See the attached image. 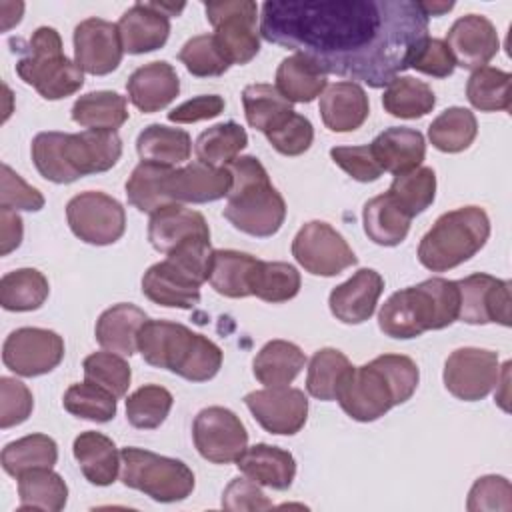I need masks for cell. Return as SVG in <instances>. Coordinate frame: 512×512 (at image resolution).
<instances>
[{
  "label": "cell",
  "instance_id": "obj_1",
  "mask_svg": "<svg viewBox=\"0 0 512 512\" xmlns=\"http://www.w3.org/2000/svg\"><path fill=\"white\" fill-rule=\"evenodd\" d=\"M260 36L312 58L326 74L384 88L426 42L428 16L416 0H270Z\"/></svg>",
  "mask_w": 512,
  "mask_h": 512
},
{
  "label": "cell",
  "instance_id": "obj_2",
  "mask_svg": "<svg viewBox=\"0 0 512 512\" xmlns=\"http://www.w3.org/2000/svg\"><path fill=\"white\" fill-rule=\"evenodd\" d=\"M416 362L404 354H382L344 376L336 400L358 422H374L390 408L404 404L418 388Z\"/></svg>",
  "mask_w": 512,
  "mask_h": 512
},
{
  "label": "cell",
  "instance_id": "obj_3",
  "mask_svg": "<svg viewBox=\"0 0 512 512\" xmlns=\"http://www.w3.org/2000/svg\"><path fill=\"white\" fill-rule=\"evenodd\" d=\"M122 156L116 130L40 132L32 140V162L38 174L54 184H70L82 176L106 172Z\"/></svg>",
  "mask_w": 512,
  "mask_h": 512
},
{
  "label": "cell",
  "instance_id": "obj_4",
  "mask_svg": "<svg viewBox=\"0 0 512 512\" xmlns=\"http://www.w3.org/2000/svg\"><path fill=\"white\" fill-rule=\"evenodd\" d=\"M458 310V282L436 276L394 292L378 312V328L390 338L408 340L450 326Z\"/></svg>",
  "mask_w": 512,
  "mask_h": 512
},
{
  "label": "cell",
  "instance_id": "obj_5",
  "mask_svg": "<svg viewBox=\"0 0 512 512\" xmlns=\"http://www.w3.org/2000/svg\"><path fill=\"white\" fill-rule=\"evenodd\" d=\"M138 352L150 366L170 370L190 382L214 378L224 358L210 338L168 320L144 322L138 332Z\"/></svg>",
  "mask_w": 512,
  "mask_h": 512
},
{
  "label": "cell",
  "instance_id": "obj_6",
  "mask_svg": "<svg viewBox=\"0 0 512 512\" xmlns=\"http://www.w3.org/2000/svg\"><path fill=\"white\" fill-rule=\"evenodd\" d=\"M226 168L232 174V188L224 218L236 230L256 238L276 234L286 218V202L272 186L262 162L254 156H238Z\"/></svg>",
  "mask_w": 512,
  "mask_h": 512
},
{
  "label": "cell",
  "instance_id": "obj_7",
  "mask_svg": "<svg viewBox=\"0 0 512 512\" xmlns=\"http://www.w3.org/2000/svg\"><path fill=\"white\" fill-rule=\"evenodd\" d=\"M490 236V218L480 206L444 212L422 236L418 260L432 272H446L480 252Z\"/></svg>",
  "mask_w": 512,
  "mask_h": 512
},
{
  "label": "cell",
  "instance_id": "obj_8",
  "mask_svg": "<svg viewBox=\"0 0 512 512\" xmlns=\"http://www.w3.org/2000/svg\"><path fill=\"white\" fill-rule=\"evenodd\" d=\"M16 72L46 100L72 96L84 84V70L62 52L60 34L50 26L34 30Z\"/></svg>",
  "mask_w": 512,
  "mask_h": 512
},
{
  "label": "cell",
  "instance_id": "obj_9",
  "mask_svg": "<svg viewBox=\"0 0 512 512\" xmlns=\"http://www.w3.org/2000/svg\"><path fill=\"white\" fill-rule=\"evenodd\" d=\"M120 460L122 484L144 492L156 502H180L194 490V472L182 460L136 446L122 448Z\"/></svg>",
  "mask_w": 512,
  "mask_h": 512
},
{
  "label": "cell",
  "instance_id": "obj_10",
  "mask_svg": "<svg viewBox=\"0 0 512 512\" xmlns=\"http://www.w3.org/2000/svg\"><path fill=\"white\" fill-rule=\"evenodd\" d=\"M214 26V38L230 64H248L260 52L258 6L252 0H226L204 4Z\"/></svg>",
  "mask_w": 512,
  "mask_h": 512
},
{
  "label": "cell",
  "instance_id": "obj_11",
  "mask_svg": "<svg viewBox=\"0 0 512 512\" xmlns=\"http://www.w3.org/2000/svg\"><path fill=\"white\" fill-rule=\"evenodd\" d=\"M66 220L74 236L86 244L108 246L126 230L124 206L98 190L80 192L66 204Z\"/></svg>",
  "mask_w": 512,
  "mask_h": 512
},
{
  "label": "cell",
  "instance_id": "obj_12",
  "mask_svg": "<svg viewBox=\"0 0 512 512\" xmlns=\"http://www.w3.org/2000/svg\"><path fill=\"white\" fill-rule=\"evenodd\" d=\"M292 256L314 276H336L358 262L344 236L322 220H310L296 232Z\"/></svg>",
  "mask_w": 512,
  "mask_h": 512
},
{
  "label": "cell",
  "instance_id": "obj_13",
  "mask_svg": "<svg viewBox=\"0 0 512 512\" xmlns=\"http://www.w3.org/2000/svg\"><path fill=\"white\" fill-rule=\"evenodd\" d=\"M64 358V340L48 328L12 330L2 344V362L18 376L34 378L52 372Z\"/></svg>",
  "mask_w": 512,
  "mask_h": 512
},
{
  "label": "cell",
  "instance_id": "obj_14",
  "mask_svg": "<svg viewBox=\"0 0 512 512\" xmlns=\"http://www.w3.org/2000/svg\"><path fill=\"white\" fill-rule=\"evenodd\" d=\"M198 454L212 464L236 462L248 448V432L242 420L224 406L202 408L192 424Z\"/></svg>",
  "mask_w": 512,
  "mask_h": 512
},
{
  "label": "cell",
  "instance_id": "obj_15",
  "mask_svg": "<svg viewBox=\"0 0 512 512\" xmlns=\"http://www.w3.org/2000/svg\"><path fill=\"white\" fill-rule=\"evenodd\" d=\"M446 390L464 402L486 398L500 380L498 354L486 348H456L444 362Z\"/></svg>",
  "mask_w": 512,
  "mask_h": 512
},
{
  "label": "cell",
  "instance_id": "obj_16",
  "mask_svg": "<svg viewBox=\"0 0 512 512\" xmlns=\"http://www.w3.org/2000/svg\"><path fill=\"white\" fill-rule=\"evenodd\" d=\"M244 404L270 434L292 436L304 428L308 418V398L300 388L266 386L246 394Z\"/></svg>",
  "mask_w": 512,
  "mask_h": 512
},
{
  "label": "cell",
  "instance_id": "obj_17",
  "mask_svg": "<svg viewBox=\"0 0 512 512\" xmlns=\"http://www.w3.org/2000/svg\"><path fill=\"white\" fill-rule=\"evenodd\" d=\"M458 282L460 310L458 320L466 324L510 326V282L486 272L470 274Z\"/></svg>",
  "mask_w": 512,
  "mask_h": 512
},
{
  "label": "cell",
  "instance_id": "obj_18",
  "mask_svg": "<svg viewBox=\"0 0 512 512\" xmlns=\"http://www.w3.org/2000/svg\"><path fill=\"white\" fill-rule=\"evenodd\" d=\"M232 174L226 166H210L194 160L182 168H170L164 176V194L170 204H206L228 196Z\"/></svg>",
  "mask_w": 512,
  "mask_h": 512
},
{
  "label": "cell",
  "instance_id": "obj_19",
  "mask_svg": "<svg viewBox=\"0 0 512 512\" xmlns=\"http://www.w3.org/2000/svg\"><path fill=\"white\" fill-rule=\"evenodd\" d=\"M118 26L104 18H86L74 28V62L88 74L104 76L122 62Z\"/></svg>",
  "mask_w": 512,
  "mask_h": 512
},
{
  "label": "cell",
  "instance_id": "obj_20",
  "mask_svg": "<svg viewBox=\"0 0 512 512\" xmlns=\"http://www.w3.org/2000/svg\"><path fill=\"white\" fill-rule=\"evenodd\" d=\"M444 42L450 48L456 66L472 72L484 68L500 50L496 26L480 14L460 16L450 26Z\"/></svg>",
  "mask_w": 512,
  "mask_h": 512
},
{
  "label": "cell",
  "instance_id": "obj_21",
  "mask_svg": "<svg viewBox=\"0 0 512 512\" xmlns=\"http://www.w3.org/2000/svg\"><path fill=\"white\" fill-rule=\"evenodd\" d=\"M204 282L172 258L152 264L142 276V294L160 306L190 310L200 302Z\"/></svg>",
  "mask_w": 512,
  "mask_h": 512
},
{
  "label": "cell",
  "instance_id": "obj_22",
  "mask_svg": "<svg viewBox=\"0 0 512 512\" xmlns=\"http://www.w3.org/2000/svg\"><path fill=\"white\" fill-rule=\"evenodd\" d=\"M384 290V278L372 268H360L346 282L332 288L328 296L330 312L344 324L366 322L378 304Z\"/></svg>",
  "mask_w": 512,
  "mask_h": 512
},
{
  "label": "cell",
  "instance_id": "obj_23",
  "mask_svg": "<svg viewBox=\"0 0 512 512\" xmlns=\"http://www.w3.org/2000/svg\"><path fill=\"white\" fill-rule=\"evenodd\" d=\"M120 42L128 54L158 50L170 36V20L154 2H136L116 22Z\"/></svg>",
  "mask_w": 512,
  "mask_h": 512
},
{
  "label": "cell",
  "instance_id": "obj_24",
  "mask_svg": "<svg viewBox=\"0 0 512 512\" xmlns=\"http://www.w3.org/2000/svg\"><path fill=\"white\" fill-rule=\"evenodd\" d=\"M190 238H210L206 218L182 204H166L150 214L148 240L154 250L168 254Z\"/></svg>",
  "mask_w": 512,
  "mask_h": 512
},
{
  "label": "cell",
  "instance_id": "obj_25",
  "mask_svg": "<svg viewBox=\"0 0 512 512\" xmlns=\"http://www.w3.org/2000/svg\"><path fill=\"white\" fill-rule=\"evenodd\" d=\"M130 102L144 114L166 108L180 92V78L172 64L164 60L136 68L126 82Z\"/></svg>",
  "mask_w": 512,
  "mask_h": 512
},
{
  "label": "cell",
  "instance_id": "obj_26",
  "mask_svg": "<svg viewBox=\"0 0 512 512\" xmlns=\"http://www.w3.org/2000/svg\"><path fill=\"white\" fill-rule=\"evenodd\" d=\"M318 110L328 130L352 132L366 122L370 114V102H368L366 90L360 84L342 80V82L330 84L320 94Z\"/></svg>",
  "mask_w": 512,
  "mask_h": 512
},
{
  "label": "cell",
  "instance_id": "obj_27",
  "mask_svg": "<svg viewBox=\"0 0 512 512\" xmlns=\"http://www.w3.org/2000/svg\"><path fill=\"white\" fill-rule=\"evenodd\" d=\"M370 146L380 168L394 176L418 168L426 156L424 136L406 126L386 128L370 142Z\"/></svg>",
  "mask_w": 512,
  "mask_h": 512
},
{
  "label": "cell",
  "instance_id": "obj_28",
  "mask_svg": "<svg viewBox=\"0 0 512 512\" xmlns=\"http://www.w3.org/2000/svg\"><path fill=\"white\" fill-rule=\"evenodd\" d=\"M236 466L246 478L272 490L290 488L296 476L294 456L288 450L270 444H254L246 448L236 460Z\"/></svg>",
  "mask_w": 512,
  "mask_h": 512
},
{
  "label": "cell",
  "instance_id": "obj_29",
  "mask_svg": "<svg viewBox=\"0 0 512 512\" xmlns=\"http://www.w3.org/2000/svg\"><path fill=\"white\" fill-rule=\"evenodd\" d=\"M72 452L84 478L90 484L110 486L116 480L122 460L116 444L106 434L94 430L80 432L74 438Z\"/></svg>",
  "mask_w": 512,
  "mask_h": 512
},
{
  "label": "cell",
  "instance_id": "obj_30",
  "mask_svg": "<svg viewBox=\"0 0 512 512\" xmlns=\"http://www.w3.org/2000/svg\"><path fill=\"white\" fill-rule=\"evenodd\" d=\"M148 316L134 304L120 302L110 306L96 320V340L102 348L120 356H132L138 350V332Z\"/></svg>",
  "mask_w": 512,
  "mask_h": 512
},
{
  "label": "cell",
  "instance_id": "obj_31",
  "mask_svg": "<svg viewBox=\"0 0 512 512\" xmlns=\"http://www.w3.org/2000/svg\"><path fill=\"white\" fill-rule=\"evenodd\" d=\"M328 74L308 56L294 52L276 70V88L288 102L308 104L326 90Z\"/></svg>",
  "mask_w": 512,
  "mask_h": 512
},
{
  "label": "cell",
  "instance_id": "obj_32",
  "mask_svg": "<svg viewBox=\"0 0 512 512\" xmlns=\"http://www.w3.org/2000/svg\"><path fill=\"white\" fill-rule=\"evenodd\" d=\"M366 236L378 246H398L410 230L412 216L392 198L390 192L370 198L362 210Z\"/></svg>",
  "mask_w": 512,
  "mask_h": 512
},
{
  "label": "cell",
  "instance_id": "obj_33",
  "mask_svg": "<svg viewBox=\"0 0 512 512\" xmlns=\"http://www.w3.org/2000/svg\"><path fill=\"white\" fill-rule=\"evenodd\" d=\"M306 356L294 342L270 340L254 356L252 372L264 386H288L304 368Z\"/></svg>",
  "mask_w": 512,
  "mask_h": 512
},
{
  "label": "cell",
  "instance_id": "obj_34",
  "mask_svg": "<svg viewBox=\"0 0 512 512\" xmlns=\"http://www.w3.org/2000/svg\"><path fill=\"white\" fill-rule=\"evenodd\" d=\"M136 150L142 162L176 166L190 158L192 140L190 134L182 128L150 124L138 134Z\"/></svg>",
  "mask_w": 512,
  "mask_h": 512
},
{
  "label": "cell",
  "instance_id": "obj_35",
  "mask_svg": "<svg viewBox=\"0 0 512 512\" xmlns=\"http://www.w3.org/2000/svg\"><path fill=\"white\" fill-rule=\"evenodd\" d=\"M18 510H46L58 512L66 506L68 486L52 468H32L18 478Z\"/></svg>",
  "mask_w": 512,
  "mask_h": 512
},
{
  "label": "cell",
  "instance_id": "obj_36",
  "mask_svg": "<svg viewBox=\"0 0 512 512\" xmlns=\"http://www.w3.org/2000/svg\"><path fill=\"white\" fill-rule=\"evenodd\" d=\"M72 120L86 130H118L128 120L126 98L112 90L88 92L74 102Z\"/></svg>",
  "mask_w": 512,
  "mask_h": 512
},
{
  "label": "cell",
  "instance_id": "obj_37",
  "mask_svg": "<svg viewBox=\"0 0 512 512\" xmlns=\"http://www.w3.org/2000/svg\"><path fill=\"white\" fill-rule=\"evenodd\" d=\"M258 258L238 250H214L208 282L226 298H246L250 294V272Z\"/></svg>",
  "mask_w": 512,
  "mask_h": 512
},
{
  "label": "cell",
  "instance_id": "obj_38",
  "mask_svg": "<svg viewBox=\"0 0 512 512\" xmlns=\"http://www.w3.org/2000/svg\"><path fill=\"white\" fill-rule=\"evenodd\" d=\"M50 294L46 276L36 268H18L0 280V304L10 312L38 310Z\"/></svg>",
  "mask_w": 512,
  "mask_h": 512
},
{
  "label": "cell",
  "instance_id": "obj_39",
  "mask_svg": "<svg viewBox=\"0 0 512 512\" xmlns=\"http://www.w3.org/2000/svg\"><path fill=\"white\" fill-rule=\"evenodd\" d=\"M300 272L288 262L256 260L250 272V294L272 304L288 302L300 292Z\"/></svg>",
  "mask_w": 512,
  "mask_h": 512
},
{
  "label": "cell",
  "instance_id": "obj_40",
  "mask_svg": "<svg viewBox=\"0 0 512 512\" xmlns=\"http://www.w3.org/2000/svg\"><path fill=\"white\" fill-rule=\"evenodd\" d=\"M382 106L388 114L404 120L422 118L436 106L434 90L412 76H396L382 94Z\"/></svg>",
  "mask_w": 512,
  "mask_h": 512
},
{
  "label": "cell",
  "instance_id": "obj_41",
  "mask_svg": "<svg viewBox=\"0 0 512 512\" xmlns=\"http://www.w3.org/2000/svg\"><path fill=\"white\" fill-rule=\"evenodd\" d=\"M478 134L474 112L462 106H450L440 112L428 126V138L440 152L456 154L466 150Z\"/></svg>",
  "mask_w": 512,
  "mask_h": 512
},
{
  "label": "cell",
  "instance_id": "obj_42",
  "mask_svg": "<svg viewBox=\"0 0 512 512\" xmlns=\"http://www.w3.org/2000/svg\"><path fill=\"white\" fill-rule=\"evenodd\" d=\"M58 460V444L46 434H28L8 442L2 450L0 462L6 474L18 478L32 468H52Z\"/></svg>",
  "mask_w": 512,
  "mask_h": 512
},
{
  "label": "cell",
  "instance_id": "obj_43",
  "mask_svg": "<svg viewBox=\"0 0 512 512\" xmlns=\"http://www.w3.org/2000/svg\"><path fill=\"white\" fill-rule=\"evenodd\" d=\"M248 134L246 130L228 120L222 124H214L208 130H204L194 144L196 158L210 166H228L232 160L238 158V154L246 148Z\"/></svg>",
  "mask_w": 512,
  "mask_h": 512
},
{
  "label": "cell",
  "instance_id": "obj_44",
  "mask_svg": "<svg viewBox=\"0 0 512 512\" xmlns=\"http://www.w3.org/2000/svg\"><path fill=\"white\" fill-rule=\"evenodd\" d=\"M242 104L248 124L254 130L266 134L276 128L288 114H292V102H288L272 84H250L242 90Z\"/></svg>",
  "mask_w": 512,
  "mask_h": 512
},
{
  "label": "cell",
  "instance_id": "obj_45",
  "mask_svg": "<svg viewBox=\"0 0 512 512\" xmlns=\"http://www.w3.org/2000/svg\"><path fill=\"white\" fill-rule=\"evenodd\" d=\"M352 368L346 354L336 348H320L308 362L306 390L318 400H336L338 388Z\"/></svg>",
  "mask_w": 512,
  "mask_h": 512
},
{
  "label": "cell",
  "instance_id": "obj_46",
  "mask_svg": "<svg viewBox=\"0 0 512 512\" xmlns=\"http://www.w3.org/2000/svg\"><path fill=\"white\" fill-rule=\"evenodd\" d=\"M512 76L506 70L484 66L470 74L466 82V98L480 112L510 110Z\"/></svg>",
  "mask_w": 512,
  "mask_h": 512
},
{
  "label": "cell",
  "instance_id": "obj_47",
  "mask_svg": "<svg viewBox=\"0 0 512 512\" xmlns=\"http://www.w3.org/2000/svg\"><path fill=\"white\" fill-rule=\"evenodd\" d=\"M172 166H162L154 162H140L130 178L126 180L128 202L140 212L152 214L158 208L170 204L164 194V176Z\"/></svg>",
  "mask_w": 512,
  "mask_h": 512
},
{
  "label": "cell",
  "instance_id": "obj_48",
  "mask_svg": "<svg viewBox=\"0 0 512 512\" xmlns=\"http://www.w3.org/2000/svg\"><path fill=\"white\" fill-rule=\"evenodd\" d=\"M62 404L72 416L92 420V422L112 420L116 416V408H118L116 396L90 380L72 384L64 392Z\"/></svg>",
  "mask_w": 512,
  "mask_h": 512
},
{
  "label": "cell",
  "instance_id": "obj_49",
  "mask_svg": "<svg viewBox=\"0 0 512 512\" xmlns=\"http://www.w3.org/2000/svg\"><path fill=\"white\" fill-rule=\"evenodd\" d=\"M174 404L172 394L158 384H144L126 400V418L134 428H158L170 414Z\"/></svg>",
  "mask_w": 512,
  "mask_h": 512
},
{
  "label": "cell",
  "instance_id": "obj_50",
  "mask_svg": "<svg viewBox=\"0 0 512 512\" xmlns=\"http://www.w3.org/2000/svg\"><path fill=\"white\" fill-rule=\"evenodd\" d=\"M388 192L414 218L434 202L436 174L428 166H418L406 174L394 176Z\"/></svg>",
  "mask_w": 512,
  "mask_h": 512
},
{
  "label": "cell",
  "instance_id": "obj_51",
  "mask_svg": "<svg viewBox=\"0 0 512 512\" xmlns=\"http://www.w3.org/2000/svg\"><path fill=\"white\" fill-rule=\"evenodd\" d=\"M178 58L192 76H200V78L222 76L232 66L224 56L222 48L218 46L214 34L192 36L180 48Z\"/></svg>",
  "mask_w": 512,
  "mask_h": 512
},
{
  "label": "cell",
  "instance_id": "obj_52",
  "mask_svg": "<svg viewBox=\"0 0 512 512\" xmlns=\"http://www.w3.org/2000/svg\"><path fill=\"white\" fill-rule=\"evenodd\" d=\"M84 380H90L108 392H112L116 398H122L128 392L130 386V366L124 360V356L116 352H94L84 358Z\"/></svg>",
  "mask_w": 512,
  "mask_h": 512
},
{
  "label": "cell",
  "instance_id": "obj_53",
  "mask_svg": "<svg viewBox=\"0 0 512 512\" xmlns=\"http://www.w3.org/2000/svg\"><path fill=\"white\" fill-rule=\"evenodd\" d=\"M264 136L276 152L284 156H300L312 146L314 126L306 116L292 112Z\"/></svg>",
  "mask_w": 512,
  "mask_h": 512
},
{
  "label": "cell",
  "instance_id": "obj_54",
  "mask_svg": "<svg viewBox=\"0 0 512 512\" xmlns=\"http://www.w3.org/2000/svg\"><path fill=\"white\" fill-rule=\"evenodd\" d=\"M34 408L30 388L10 376L0 378V428H12L28 420Z\"/></svg>",
  "mask_w": 512,
  "mask_h": 512
},
{
  "label": "cell",
  "instance_id": "obj_55",
  "mask_svg": "<svg viewBox=\"0 0 512 512\" xmlns=\"http://www.w3.org/2000/svg\"><path fill=\"white\" fill-rule=\"evenodd\" d=\"M466 508L470 512H482V510H512V486L504 476L488 474L480 476L470 492Z\"/></svg>",
  "mask_w": 512,
  "mask_h": 512
},
{
  "label": "cell",
  "instance_id": "obj_56",
  "mask_svg": "<svg viewBox=\"0 0 512 512\" xmlns=\"http://www.w3.org/2000/svg\"><path fill=\"white\" fill-rule=\"evenodd\" d=\"M330 158L338 164L348 176L358 182H374L382 176V168L372 152L370 144L362 146H336L330 150Z\"/></svg>",
  "mask_w": 512,
  "mask_h": 512
},
{
  "label": "cell",
  "instance_id": "obj_57",
  "mask_svg": "<svg viewBox=\"0 0 512 512\" xmlns=\"http://www.w3.org/2000/svg\"><path fill=\"white\" fill-rule=\"evenodd\" d=\"M0 206L12 210L38 212L44 208V196L24 182L8 164H2V182H0Z\"/></svg>",
  "mask_w": 512,
  "mask_h": 512
},
{
  "label": "cell",
  "instance_id": "obj_58",
  "mask_svg": "<svg viewBox=\"0 0 512 512\" xmlns=\"http://www.w3.org/2000/svg\"><path fill=\"white\" fill-rule=\"evenodd\" d=\"M410 68L434 76V78H448L454 68L456 62L452 58L450 48L446 46V42L442 38H426V42L422 44V48L418 50V54L414 56Z\"/></svg>",
  "mask_w": 512,
  "mask_h": 512
},
{
  "label": "cell",
  "instance_id": "obj_59",
  "mask_svg": "<svg viewBox=\"0 0 512 512\" xmlns=\"http://www.w3.org/2000/svg\"><path fill=\"white\" fill-rule=\"evenodd\" d=\"M274 504L266 498L260 484L250 478H234L222 494V508L226 510H270Z\"/></svg>",
  "mask_w": 512,
  "mask_h": 512
},
{
  "label": "cell",
  "instance_id": "obj_60",
  "mask_svg": "<svg viewBox=\"0 0 512 512\" xmlns=\"http://www.w3.org/2000/svg\"><path fill=\"white\" fill-rule=\"evenodd\" d=\"M224 98L218 94H200L168 112V120L176 124H194L200 120L216 118L224 112Z\"/></svg>",
  "mask_w": 512,
  "mask_h": 512
},
{
  "label": "cell",
  "instance_id": "obj_61",
  "mask_svg": "<svg viewBox=\"0 0 512 512\" xmlns=\"http://www.w3.org/2000/svg\"><path fill=\"white\" fill-rule=\"evenodd\" d=\"M24 226L22 218L16 210L0 206V254L6 256L16 250L22 242Z\"/></svg>",
  "mask_w": 512,
  "mask_h": 512
},
{
  "label": "cell",
  "instance_id": "obj_62",
  "mask_svg": "<svg viewBox=\"0 0 512 512\" xmlns=\"http://www.w3.org/2000/svg\"><path fill=\"white\" fill-rule=\"evenodd\" d=\"M420 8L430 18V16H440L444 12H450L454 8V2H430V0H424V2H420Z\"/></svg>",
  "mask_w": 512,
  "mask_h": 512
}]
</instances>
